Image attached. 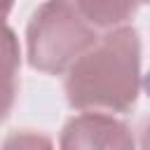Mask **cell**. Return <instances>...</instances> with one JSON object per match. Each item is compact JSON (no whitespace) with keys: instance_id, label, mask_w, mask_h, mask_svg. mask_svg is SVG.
I'll return each mask as SVG.
<instances>
[{"instance_id":"7a4b0ae2","label":"cell","mask_w":150,"mask_h":150,"mask_svg":"<svg viewBox=\"0 0 150 150\" xmlns=\"http://www.w3.org/2000/svg\"><path fill=\"white\" fill-rule=\"evenodd\" d=\"M96 42V28L84 21L73 0H45L33 12L26 28L28 63L49 75L68 73Z\"/></svg>"},{"instance_id":"6da1fadb","label":"cell","mask_w":150,"mask_h":150,"mask_svg":"<svg viewBox=\"0 0 150 150\" xmlns=\"http://www.w3.org/2000/svg\"><path fill=\"white\" fill-rule=\"evenodd\" d=\"M68 105L82 112H129L141 94V38L120 26L98 38L66 73Z\"/></svg>"},{"instance_id":"ba28073f","label":"cell","mask_w":150,"mask_h":150,"mask_svg":"<svg viewBox=\"0 0 150 150\" xmlns=\"http://www.w3.org/2000/svg\"><path fill=\"white\" fill-rule=\"evenodd\" d=\"M12 7H14V0H0V21H5L9 16Z\"/></svg>"},{"instance_id":"277c9868","label":"cell","mask_w":150,"mask_h":150,"mask_svg":"<svg viewBox=\"0 0 150 150\" xmlns=\"http://www.w3.org/2000/svg\"><path fill=\"white\" fill-rule=\"evenodd\" d=\"M19 66H21V47L16 33L0 21V122L9 117L16 89H19Z\"/></svg>"},{"instance_id":"3957f363","label":"cell","mask_w":150,"mask_h":150,"mask_svg":"<svg viewBox=\"0 0 150 150\" xmlns=\"http://www.w3.org/2000/svg\"><path fill=\"white\" fill-rule=\"evenodd\" d=\"M61 150H136L131 129L108 112H80L61 129Z\"/></svg>"},{"instance_id":"52a82bcc","label":"cell","mask_w":150,"mask_h":150,"mask_svg":"<svg viewBox=\"0 0 150 150\" xmlns=\"http://www.w3.org/2000/svg\"><path fill=\"white\" fill-rule=\"evenodd\" d=\"M141 150H150V117L143 122L141 129Z\"/></svg>"},{"instance_id":"8992f818","label":"cell","mask_w":150,"mask_h":150,"mask_svg":"<svg viewBox=\"0 0 150 150\" xmlns=\"http://www.w3.org/2000/svg\"><path fill=\"white\" fill-rule=\"evenodd\" d=\"M0 150H54V143L47 134L33 131V129H21V131H12Z\"/></svg>"},{"instance_id":"5b68a950","label":"cell","mask_w":150,"mask_h":150,"mask_svg":"<svg viewBox=\"0 0 150 150\" xmlns=\"http://www.w3.org/2000/svg\"><path fill=\"white\" fill-rule=\"evenodd\" d=\"M145 0H73L77 12L94 28H120L124 26Z\"/></svg>"},{"instance_id":"9c48e42d","label":"cell","mask_w":150,"mask_h":150,"mask_svg":"<svg viewBox=\"0 0 150 150\" xmlns=\"http://www.w3.org/2000/svg\"><path fill=\"white\" fill-rule=\"evenodd\" d=\"M145 2H150V0H145Z\"/></svg>"}]
</instances>
